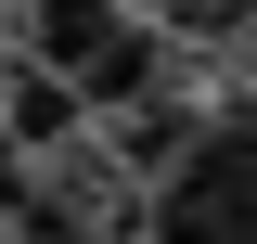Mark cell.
Wrapping results in <instances>:
<instances>
[{
    "instance_id": "obj_1",
    "label": "cell",
    "mask_w": 257,
    "mask_h": 244,
    "mask_svg": "<svg viewBox=\"0 0 257 244\" xmlns=\"http://www.w3.org/2000/svg\"><path fill=\"white\" fill-rule=\"evenodd\" d=\"M155 244H257V103L193 129V154L155 180Z\"/></svg>"
},
{
    "instance_id": "obj_2",
    "label": "cell",
    "mask_w": 257,
    "mask_h": 244,
    "mask_svg": "<svg viewBox=\"0 0 257 244\" xmlns=\"http://www.w3.org/2000/svg\"><path fill=\"white\" fill-rule=\"evenodd\" d=\"M0 129H13V154H52L90 129V103H77V77H52V64H13L0 77Z\"/></svg>"
},
{
    "instance_id": "obj_5",
    "label": "cell",
    "mask_w": 257,
    "mask_h": 244,
    "mask_svg": "<svg viewBox=\"0 0 257 244\" xmlns=\"http://www.w3.org/2000/svg\"><path fill=\"white\" fill-rule=\"evenodd\" d=\"M244 52H257V26H244Z\"/></svg>"
},
{
    "instance_id": "obj_3",
    "label": "cell",
    "mask_w": 257,
    "mask_h": 244,
    "mask_svg": "<svg viewBox=\"0 0 257 244\" xmlns=\"http://www.w3.org/2000/svg\"><path fill=\"white\" fill-rule=\"evenodd\" d=\"M193 129L206 116H180V103H128V116H103V154H116L128 180H167V167L193 154Z\"/></svg>"
},
{
    "instance_id": "obj_4",
    "label": "cell",
    "mask_w": 257,
    "mask_h": 244,
    "mask_svg": "<svg viewBox=\"0 0 257 244\" xmlns=\"http://www.w3.org/2000/svg\"><path fill=\"white\" fill-rule=\"evenodd\" d=\"M155 13H167L180 39H244V26H257V0H155Z\"/></svg>"
}]
</instances>
